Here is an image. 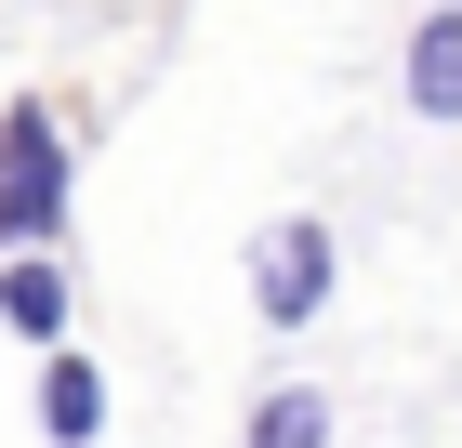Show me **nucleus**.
Instances as JSON below:
<instances>
[{
    "instance_id": "1",
    "label": "nucleus",
    "mask_w": 462,
    "mask_h": 448,
    "mask_svg": "<svg viewBox=\"0 0 462 448\" xmlns=\"http://www.w3.org/2000/svg\"><path fill=\"white\" fill-rule=\"evenodd\" d=\"M67 238V119L40 93L0 105V251H53Z\"/></svg>"
},
{
    "instance_id": "2",
    "label": "nucleus",
    "mask_w": 462,
    "mask_h": 448,
    "mask_svg": "<svg viewBox=\"0 0 462 448\" xmlns=\"http://www.w3.org/2000/svg\"><path fill=\"white\" fill-rule=\"evenodd\" d=\"M330 290H344V238H330L318 211H291V224L251 238V304H264V330H318Z\"/></svg>"
},
{
    "instance_id": "3",
    "label": "nucleus",
    "mask_w": 462,
    "mask_h": 448,
    "mask_svg": "<svg viewBox=\"0 0 462 448\" xmlns=\"http://www.w3.org/2000/svg\"><path fill=\"white\" fill-rule=\"evenodd\" d=\"M396 93H410V119H462V0H436L423 27H410V53H396Z\"/></svg>"
},
{
    "instance_id": "4",
    "label": "nucleus",
    "mask_w": 462,
    "mask_h": 448,
    "mask_svg": "<svg viewBox=\"0 0 462 448\" xmlns=\"http://www.w3.org/2000/svg\"><path fill=\"white\" fill-rule=\"evenodd\" d=\"M0 330H14V343H67V264H53V251H14V264H0Z\"/></svg>"
},
{
    "instance_id": "5",
    "label": "nucleus",
    "mask_w": 462,
    "mask_h": 448,
    "mask_svg": "<svg viewBox=\"0 0 462 448\" xmlns=\"http://www.w3.org/2000/svg\"><path fill=\"white\" fill-rule=\"evenodd\" d=\"M40 435H53V448H93V435H106V370L67 356V343L40 356Z\"/></svg>"
},
{
    "instance_id": "6",
    "label": "nucleus",
    "mask_w": 462,
    "mask_h": 448,
    "mask_svg": "<svg viewBox=\"0 0 462 448\" xmlns=\"http://www.w3.org/2000/svg\"><path fill=\"white\" fill-rule=\"evenodd\" d=\"M251 448H330V396H318V382L264 396V409H251Z\"/></svg>"
}]
</instances>
